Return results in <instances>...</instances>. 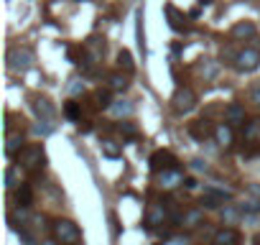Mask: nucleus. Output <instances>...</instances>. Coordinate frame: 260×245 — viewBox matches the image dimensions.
Wrapping results in <instances>:
<instances>
[{
	"label": "nucleus",
	"instance_id": "1",
	"mask_svg": "<svg viewBox=\"0 0 260 245\" xmlns=\"http://www.w3.org/2000/svg\"><path fill=\"white\" fill-rule=\"evenodd\" d=\"M51 235H54V240L59 245H77L82 240V232H79V227L72 220H56L51 225Z\"/></svg>",
	"mask_w": 260,
	"mask_h": 245
},
{
	"label": "nucleus",
	"instance_id": "2",
	"mask_svg": "<svg viewBox=\"0 0 260 245\" xmlns=\"http://www.w3.org/2000/svg\"><path fill=\"white\" fill-rule=\"evenodd\" d=\"M31 64H34V54H31L28 49L16 46V49H11V51H8V69H11V72L23 74V72H28V69H31Z\"/></svg>",
	"mask_w": 260,
	"mask_h": 245
},
{
	"label": "nucleus",
	"instance_id": "3",
	"mask_svg": "<svg viewBox=\"0 0 260 245\" xmlns=\"http://www.w3.org/2000/svg\"><path fill=\"white\" fill-rule=\"evenodd\" d=\"M18 164L23 169H31V171H39L44 164H46V154L41 146H26L21 154H18Z\"/></svg>",
	"mask_w": 260,
	"mask_h": 245
},
{
	"label": "nucleus",
	"instance_id": "4",
	"mask_svg": "<svg viewBox=\"0 0 260 245\" xmlns=\"http://www.w3.org/2000/svg\"><path fill=\"white\" fill-rule=\"evenodd\" d=\"M174 110L176 112H181V115H186V112H191L194 107H197V95L189 89V87H179L176 92H174Z\"/></svg>",
	"mask_w": 260,
	"mask_h": 245
},
{
	"label": "nucleus",
	"instance_id": "5",
	"mask_svg": "<svg viewBox=\"0 0 260 245\" xmlns=\"http://www.w3.org/2000/svg\"><path fill=\"white\" fill-rule=\"evenodd\" d=\"M235 67H237V72H255L257 67H260V51L257 49H242V51H237V59H235Z\"/></svg>",
	"mask_w": 260,
	"mask_h": 245
},
{
	"label": "nucleus",
	"instance_id": "6",
	"mask_svg": "<svg viewBox=\"0 0 260 245\" xmlns=\"http://www.w3.org/2000/svg\"><path fill=\"white\" fill-rule=\"evenodd\" d=\"M148 164H151V171H156V174H164V171H171V169H179L176 164V156L171 154V151H156L151 159H148Z\"/></svg>",
	"mask_w": 260,
	"mask_h": 245
},
{
	"label": "nucleus",
	"instance_id": "7",
	"mask_svg": "<svg viewBox=\"0 0 260 245\" xmlns=\"http://www.w3.org/2000/svg\"><path fill=\"white\" fill-rule=\"evenodd\" d=\"M164 13H166V18H169V26H171L176 34H186V31H189L186 16H184L181 11H176L174 6H166V8H164Z\"/></svg>",
	"mask_w": 260,
	"mask_h": 245
},
{
	"label": "nucleus",
	"instance_id": "8",
	"mask_svg": "<svg viewBox=\"0 0 260 245\" xmlns=\"http://www.w3.org/2000/svg\"><path fill=\"white\" fill-rule=\"evenodd\" d=\"M34 110H36L39 120H56V107H54V102L46 100V97H36V100H34Z\"/></svg>",
	"mask_w": 260,
	"mask_h": 245
},
{
	"label": "nucleus",
	"instance_id": "9",
	"mask_svg": "<svg viewBox=\"0 0 260 245\" xmlns=\"http://www.w3.org/2000/svg\"><path fill=\"white\" fill-rule=\"evenodd\" d=\"M26 146H23V133L18 131V133H6V156L8 159H13V156H18L21 151H23Z\"/></svg>",
	"mask_w": 260,
	"mask_h": 245
},
{
	"label": "nucleus",
	"instance_id": "10",
	"mask_svg": "<svg viewBox=\"0 0 260 245\" xmlns=\"http://www.w3.org/2000/svg\"><path fill=\"white\" fill-rule=\"evenodd\" d=\"M212 133H214V128L209 126V120H194V122H189V136L197 138V141H207Z\"/></svg>",
	"mask_w": 260,
	"mask_h": 245
},
{
	"label": "nucleus",
	"instance_id": "11",
	"mask_svg": "<svg viewBox=\"0 0 260 245\" xmlns=\"http://www.w3.org/2000/svg\"><path fill=\"white\" fill-rule=\"evenodd\" d=\"M232 39H240V41H245V39H257L255 23H252V21H240L237 26H232Z\"/></svg>",
	"mask_w": 260,
	"mask_h": 245
},
{
	"label": "nucleus",
	"instance_id": "12",
	"mask_svg": "<svg viewBox=\"0 0 260 245\" xmlns=\"http://www.w3.org/2000/svg\"><path fill=\"white\" fill-rule=\"evenodd\" d=\"M166 217H169V212H166V207H164V204H151L148 217H146V225H148L151 230H156L158 225H164V222H166Z\"/></svg>",
	"mask_w": 260,
	"mask_h": 245
},
{
	"label": "nucleus",
	"instance_id": "13",
	"mask_svg": "<svg viewBox=\"0 0 260 245\" xmlns=\"http://www.w3.org/2000/svg\"><path fill=\"white\" fill-rule=\"evenodd\" d=\"M224 115H227V126H245V107L240 105V102H232V105H227V110H224Z\"/></svg>",
	"mask_w": 260,
	"mask_h": 245
},
{
	"label": "nucleus",
	"instance_id": "14",
	"mask_svg": "<svg viewBox=\"0 0 260 245\" xmlns=\"http://www.w3.org/2000/svg\"><path fill=\"white\" fill-rule=\"evenodd\" d=\"M158 181L164 189H176L179 184H184V174H181V169H171V171L158 174Z\"/></svg>",
	"mask_w": 260,
	"mask_h": 245
},
{
	"label": "nucleus",
	"instance_id": "15",
	"mask_svg": "<svg viewBox=\"0 0 260 245\" xmlns=\"http://www.w3.org/2000/svg\"><path fill=\"white\" fill-rule=\"evenodd\" d=\"M214 245H240V235L232 227H222L214 232Z\"/></svg>",
	"mask_w": 260,
	"mask_h": 245
},
{
	"label": "nucleus",
	"instance_id": "16",
	"mask_svg": "<svg viewBox=\"0 0 260 245\" xmlns=\"http://www.w3.org/2000/svg\"><path fill=\"white\" fill-rule=\"evenodd\" d=\"M240 215H245L240 204H224V207L219 209V217H222V222H224V225L237 222V220H240Z\"/></svg>",
	"mask_w": 260,
	"mask_h": 245
},
{
	"label": "nucleus",
	"instance_id": "17",
	"mask_svg": "<svg viewBox=\"0 0 260 245\" xmlns=\"http://www.w3.org/2000/svg\"><path fill=\"white\" fill-rule=\"evenodd\" d=\"M21 184H23V181H21V166H8V169H6V189L16 192Z\"/></svg>",
	"mask_w": 260,
	"mask_h": 245
},
{
	"label": "nucleus",
	"instance_id": "18",
	"mask_svg": "<svg viewBox=\"0 0 260 245\" xmlns=\"http://www.w3.org/2000/svg\"><path fill=\"white\" fill-rule=\"evenodd\" d=\"M31 202H34V192H31V187H28V184H21V187L16 189V204L28 209Z\"/></svg>",
	"mask_w": 260,
	"mask_h": 245
},
{
	"label": "nucleus",
	"instance_id": "19",
	"mask_svg": "<svg viewBox=\"0 0 260 245\" xmlns=\"http://www.w3.org/2000/svg\"><path fill=\"white\" fill-rule=\"evenodd\" d=\"M110 112H112L115 117H127L130 112H133V105H130L127 100H115L112 107H110Z\"/></svg>",
	"mask_w": 260,
	"mask_h": 245
},
{
	"label": "nucleus",
	"instance_id": "20",
	"mask_svg": "<svg viewBox=\"0 0 260 245\" xmlns=\"http://www.w3.org/2000/svg\"><path fill=\"white\" fill-rule=\"evenodd\" d=\"M214 138L219 146H230L232 143V126H217L214 128Z\"/></svg>",
	"mask_w": 260,
	"mask_h": 245
},
{
	"label": "nucleus",
	"instance_id": "21",
	"mask_svg": "<svg viewBox=\"0 0 260 245\" xmlns=\"http://www.w3.org/2000/svg\"><path fill=\"white\" fill-rule=\"evenodd\" d=\"M102 156L105 159H120L122 156V148H120V143H115V141H102Z\"/></svg>",
	"mask_w": 260,
	"mask_h": 245
},
{
	"label": "nucleus",
	"instance_id": "22",
	"mask_svg": "<svg viewBox=\"0 0 260 245\" xmlns=\"http://www.w3.org/2000/svg\"><path fill=\"white\" fill-rule=\"evenodd\" d=\"M202 222H204V212H202V209H191V212H186L184 220H181V225H186V227H199Z\"/></svg>",
	"mask_w": 260,
	"mask_h": 245
},
{
	"label": "nucleus",
	"instance_id": "23",
	"mask_svg": "<svg viewBox=\"0 0 260 245\" xmlns=\"http://www.w3.org/2000/svg\"><path fill=\"white\" fill-rule=\"evenodd\" d=\"M110 89H112V92H125V89H127V77L120 74V72L110 74Z\"/></svg>",
	"mask_w": 260,
	"mask_h": 245
},
{
	"label": "nucleus",
	"instance_id": "24",
	"mask_svg": "<svg viewBox=\"0 0 260 245\" xmlns=\"http://www.w3.org/2000/svg\"><path fill=\"white\" fill-rule=\"evenodd\" d=\"M117 64H120V69H125V72H133V69H136L133 56H130V51H125V49L117 54Z\"/></svg>",
	"mask_w": 260,
	"mask_h": 245
},
{
	"label": "nucleus",
	"instance_id": "25",
	"mask_svg": "<svg viewBox=\"0 0 260 245\" xmlns=\"http://www.w3.org/2000/svg\"><path fill=\"white\" fill-rule=\"evenodd\" d=\"M202 74H204L207 79H214V77L219 74V64H217V62H212V59H207V62L202 64Z\"/></svg>",
	"mask_w": 260,
	"mask_h": 245
},
{
	"label": "nucleus",
	"instance_id": "26",
	"mask_svg": "<svg viewBox=\"0 0 260 245\" xmlns=\"http://www.w3.org/2000/svg\"><path fill=\"white\" fill-rule=\"evenodd\" d=\"M54 128H56V126H54V120H39V126H36L34 131H36L39 136H51Z\"/></svg>",
	"mask_w": 260,
	"mask_h": 245
},
{
	"label": "nucleus",
	"instance_id": "27",
	"mask_svg": "<svg viewBox=\"0 0 260 245\" xmlns=\"http://www.w3.org/2000/svg\"><path fill=\"white\" fill-rule=\"evenodd\" d=\"M257 131H260V120H250L247 126H242V136L250 141V138H255L257 136Z\"/></svg>",
	"mask_w": 260,
	"mask_h": 245
},
{
	"label": "nucleus",
	"instance_id": "28",
	"mask_svg": "<svg viewBox=\"0 0 260 245\" xmlns=\"http://www.w3.org/2000/svg\"><path fill=\"white\" fill-rule=\"evenodd\" d=\"M242 207V212L245 215H260V199H255V197H250L245 204H240Z\"/></svg>",
	"mask_w": 260,
	"mask_h": 245
},
{
	"label": "nucleus",
	"instance_id": "29",
	"mask_svg": "<svg viewBox=\"0 0 260 245\" xmlns=\"http://www.w3.org/2000/svg\"><path fill=\"white\" fill-rule=\"evenodd\" d=\"M97 107H102V110H110L112 107V100H110V92H97Z\"/></svg>",
	"mask_w": 260,
	"mask_h": 245
},
{
	"label": "nucleus",
	"instance_id": "30",
	"mask_svg": "<svg viewBox=\"0 0 260 245\" xmlns=\"http://www.w3.org/2000/svg\"><path fill=\"white\" fill-rule=\"evenodd\" d=\"M64 112H67V117H72V120H79V117H82V110H79L77 102H67Z\"/></svg>",
	"mask_w": 260,
	"mask_h": 245
},
{
	"label": "nucleus",
	"instance_id": "31",
	"mask_svg": "<svg viewBox=\"0 0 260 245\" xmlns=\"http://www.w3.org/2000/svg\"><path fill=\"white\" fill-rule=\"evenodd\" d=\"M67 92H69V95H82V92H84V82H82V79H72L69 87H67Z\"/></svg>",
	"mask_w": 260,
	"mask_h": 245
},
{
	"label": "nucleus",
	"instance_id": "32",
	"mask_svg": "<svg viewBox=\"0 0 260 245\" xmlns=\"http://www.w3.org/2000/svg\"><path fill=\"white\" fill-rule=\"evenodd\" d=\"M120 133H122V136H127V138H136V136H138V131H136L133 126H130V122H120Z\"/></svg>",
	"mask_w": 260,
	"mask_h": 245
},
{
	"label": "nucleus",
	"instance_id": "33",
	"mask_svg": "<svg viewBox=\"0 0 260 245\" xmlns=\"http://www.w3.org/2000/svg\"><path fill=\"white\" fill-rule=\"evenodd\" d=\"M191 169H194V171H207V161H202V159H194V161H191Z\"/></svg>",
	"mask_w": 260,
	"mask_h": 245
},
{
	"label": "nucleus",
	"instance_id": "34",
	"mask_svg": "<svg viewBox=\"0 0 260 245\" xmlns=\"http://www.w3.org/2000/svg\"><path fill=\"white\" fill-rule=\"evenodd\" d=\"M250 100H252V102L260 107V84H255V87H252V92H250Z\"/></svg>",
	"mask_w": 260,
	"mask_h": 245
},
{
	"label": "nucleus",
	"instance_id": "35",
	"mask_svg": "<svg viewBox=\"0 0 260 245\" xmlns=\"http://www.w3.org/2000/svg\"><path fill=\"white\" fill-rule=\"evenodd\" d=\"M247 194L255 197V199H260V184H250V187H247Z\"/></svg>",
	"mask_w": 260,
	"mask_h": 245
},
{
	"label": "nucleus",
	"instance_id": "36",
	"mask_svg": "<svg viewBox=\"0 0 260 245\" xmlns=\"http://www.w3.org/2000/svg\"><path fill=\"white\" fill-rule=\"evenodd\" d=\"M184 187H186V189H197L199 184H197V179H194V176H186V179H184Z\"/></svg>",
	"mask_w": 260,
	"mask_h": 245
},
{
	"label": "nucleus",
	"instance_id": "37",
	"mask_svg": "<svg viewBox=\"0 0 260 245\" xmlns=\"http://www.w3.org/2000/svg\"><path fill=\"white\" fill-rule=\"evenodd\" d=\"M166 245H189V242H186V240H181V237H171Z\"/></svg>",
	"mask_w": 260,
	"mask_h": 245
},
{
	"label": "nucleus",
	"instance_id": "38",
	"mask_svg": "<svg viewBox=\"0 0 260 245\" xmlns=\"http://www.w3.org/2000/svg\"><path fill=\"white\" fill-rule=\"evenodd\" d=\"M252 242H255V245H260V232L255 235V240H252Z\"/></svg>",
	"mask_w": 260,
	"mask_h": 245
},
{
	"label": "nucleus",
	"instance_id": "39",
	"mask_svg": "<svg viewBox=\"0 0 260 245\" xmlns=\"http://www.w3.org/2000/svg\"><path fill=\"white\" fill-rule=\"evenodd\" d=\"M199 3H202V6H209V3H212V0H199Z\"/></svg>",
	"mask_w": 260,
	"mask_h": 245
},
{
	"label": "nucleus",
	"instance_id": "40",
	"mask_svg": "<svg viewBox=\"0 0 260 245\" xmlns=\"http://www.w3.org/2000/svg\"><path fill=\"white\" fill-rule=\"evenodd\" d=\"M44 245H59V242H56V240H54V242H44Z\"/></svg>",
	"mask_w": 260,
	"mask_h": 245
}]
</instances>
